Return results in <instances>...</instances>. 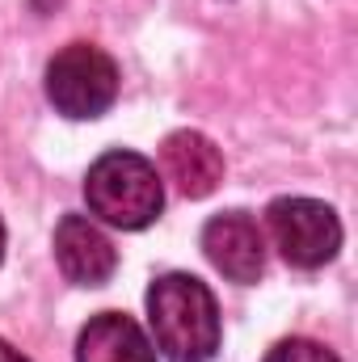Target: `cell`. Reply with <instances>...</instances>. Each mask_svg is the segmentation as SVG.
Listing matches in <instances>:
<instances>
[{
	"label": "cell",
	"instance_id": "ba28073f",
	"mask_svg": "<svg viewBox=\"0 0 358 362\" xmlns=\"http://www.w3.org/2000/svg\"><path fill=\"white\" fill-rule=\"evenodd\" d=\"M76 362H156V346L127 312H97L76 337Z\"/></svg>",
	"mask_w": 358,
	"mask_h": 362
},
{
	"label": "cell",
	"instance_id": "277c9868",
	"mask_svg": "<svg viewBox=\"0 0 358 362\" xmlns=\"http://www.w3.org/2000/svg\"><path fill=\"white\" fill-rule=\"evenodd\" d=\"M266 228L274 236V249L295 270H321L342 249V219L321 198H274L266 206Z\"/></svg>",
	"mask_w": 358,
	"mask_h": 362
},
{
	"label": "cell",
	"instance_id": "8992f818",
	"mask_svg": "<svg viewBox=\"0 0 358 362\" xmlns=\"http://www.w3.org/2000/svg\"><path fill=\"white\" fill-rule=\"evenodd\" d=\"M55 262L76 286H105L118 270V249L89 215H64L55 223Z\"/></svg>",
	"mask_w": 358,
	"mask_h": 362
},
{
	"label": "cell",
	"instance_id": "3957f363",
	"mask_svg": "<svg viewBox=\"0 0 358 362\" xmlns=\"http://www.w3.org/2000/svg\"><path fill=\"white\" fill-rule=\"evenodd\" d=\"M47 101L76 122L101 118L118 101V64L93 42H68L47 64Z\"/></svg>",
	"mask_w": 358,
	"mask_h": 362
},
{
	"label": "cell",
	"instance_id": "30bf717a",
	"mask_svg": "<svg viewBox=\"0 0 358 362\" xmlns=\"http://www.w3.org/2000/svg\"><path fill=\"white\" fill-rule=\"evenodd\" d=\"M0 362H30V358H25L21 350H13V346H8V341L0 337Z\"/></svg>",
	"mask_w": 358,
	"mask_h": 362
},
{
	"label": "cell",
	"instance_id": "8fae6325",
	"mask_svg": "<svg viewBox=\"0 0 358 362\" xmlns=\"http://www.w3.org/2000/svg\"><path fill=\"white\" fill-rule=\"evenodd\" d=\"M0 262H4V223H0Z\"/></svg>",
	"mask_w": 358,
	"mask_h": 362
},
{
	"label": "cell",
	"instance_id": "5b68a950",
	"mask_svg": "<svg viewBox=\"0 0 358 362\" xmlns=\"http://www.w3.org/2000/svg\"><path fill=\"white\" fill-rule=\"evenodd\" d=\"M202 253L228 282H258L266 274V236L249 211H219L202 228Z\"/></svg>",
	"mask_w": 358,
	"mask_h": 362
},
{
	"label": "cell",
	"instance_id": "52a82bcc",
	"mask_svg": "<svg viewBox=\"0 0 358 362\" xmlns=\"http://www.w3.org/2000/svg\"><path fill=\"white\" fill-rule=\"evenodd\" d=\"M161 169L185 198H207L224 181V152L202 131H173L161 144Z\"/></svg>",
	"mask_w": 358,
	"mask_h": 362
},
{
	"label": "cell",
	"instance_id": "6da1fadb",
	"mask_svg": "<svg viewBox=\"0 0 358 362\" xmlns=\"http://www.w3.org/2000/svg\"><path fill=\"white\" fill-rule=\"evenodd\" d=\"M148 325L152 346L169 362H211L224 341L219 303L194 274H161L148 286Z\"/></svg>",
	"mask_w": 358,
	"mask_h": 362
},
{
	"label": "cell",
	"instance_id": "7a4b0ae2",
	"mask_svg": "<svg viewBox=\"0 0 358 362\" xmlns=\"http://www.w3.org/2000/svg\"><path fill=\"white\" fill-rule=\"evenodd\" d=\"M85 202H89V215H97L101 223L139 232L156 223V215L165 211V181L148 156L110 148L85 173Z\"/></svg>",
	"mask_w": 358,
	"mask_h": 362
},
{
	"label": "cell",
	"instance_id": "9c48e42d",
	"mask_svg": "<svg viewBox=\"0 0 358 362\" xmlns=\"http://www.w3.org/2000/svg\"><path fill=\"white\" fill-rule=\"evenodd\" d=\"M262 362H342L329 346L312 341V337H282L278 346H270V354Z\"/></svg>",
	"mask_w": 358,
	"mask_h": 362
}]
</instances>
